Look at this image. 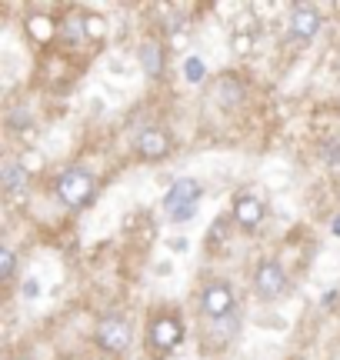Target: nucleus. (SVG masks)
<instances>
[{
	"mask_svg": "<svg viewBox=\"0 0 340 360\" xmlns=\"http://www.w3.org/2000/svg\"><path fill=\"white\" fill-rule=\"evenodd\" d=\"M183 344V323L174 314H157L154 321L147 323V347L154 350L157 357H167Z\"/></svg>",
	"mask_w": 340,
	"mask_h": 360,
	"instance_id": "1",
	"label": "nucleus"
},
{
	"mask_svg": "<svg viewBox=\"0 0 340 360\" xmlns=\"http://www.w3.org/2000/svg\"><path fill=\"white\" fill-rule=\"evenodd\" d=\"M57 197L67 207H87L97 197V180L80 167H70L57 177Z\"/></svg>",
	"mask_w": 340,
	"mask_h": 360,
	"instance_id": "2",
	"label": "nucleus"
},
{
	"mask_svg": "<svg viewBox=\"0 0 340 360\" xmlns=\"http://www.w3.org/2000/svg\"><path fill=\"white\" fill-rule=\"evenodd\" d=\"M237 307V297H234V287L227 281H210L204 290H200V310H204V317L214 323L227 321Z\"/></svg>",
	"mask_w": 340,
	"mask_h": 360,
	"instance_id": "3",
	"label": "nucleus"
},
{
	"mask_svg": "<svg viewBox=\"0 0 340 360\" xmlns=\"http://www.w3.org/2000/svg\"><path fill=\"white\" fill-rule=\"evenodd\" d=\"M197 200H200V184L190 180V177H183L167 191L164 207L170 210V220H174V224H181V220H190L197 214Z\"/></svg>",
	"mask_w": 340,
	"mask_h": 360,
	"instance_id": "4",
	"label": "nucleus"
},
{
	"mask_svg": "<svg viewBox=\"0 0 340 360\" xmlns=\"http://www.w3.org/2000/svg\"><path fill=\"white\" fill-rule=\"evenodd\" d=\"M131 340H133V330H131V323H127V317L107 314L104 321L97 323V344L107 354H124V350L131 347Z\"/></svg>",
	"mask_w": 340,
	"mask_h": 360,
	"instance_id": "5",
	"label": "nucleus"
},
{
	"mask_svg": "<svg viewBox=\"0 0 340 360\" xmlns=\"http://www.w3.org/2000/svg\"><path fill=\"white\" fill-rule=\"evenodd\" d=\"M254 290L263 300H280L287 294V274L277 260H263L261 267L254 270Z\"/></svg>",
	"mask_w": 340,
	"mask_h": 360,
	"instance_id": "6",
	"label": "nucleus"
},
{
	"mask_svg": "<svg viewBox=\"0 0 340 360\" xmlns=\"http://www.w3.org/2000/svg\"><path fill=\"white\" fill-rule=\"evenodd\" d=\"M137 154L140 160H164L170 154V134L164 127H144L137 134Z\"/></svg>",
	"mask_w": 340,
	"mask_h": 360,
	"instance_id": "7",
	"label": "nucleus"
},
{
	"mask_svg": "<svg viewBox=\"0 0 340 360\" xmlns=\"http://www.w3.org/2000/svg\"><path fill=\"white\" fill-rule=\"evenodd\" d=\"M317 30H320V13L314 7H294L287 20V34L294 40H314Z\"/></svg>",
	"mask_w": 340,
	"mask_h": 360,
	"instance_id": "8",
	"label": "nucleus"
},
{
	"mask_svg": "<svg viewBox=\"0 0 340 360\" xmlns=\"http://www.w3.org/2000/svg\"><path fill=\"white\" fill-rule=\"evenodd\" d=\"M263 214H267V207H263L257 197H250V193H240L234 200V220L244 227V231H254V227L263 220Z\"/></svg>",
	"mask_w": 340,
	"mask_h": 360,
	"instance_id": "9",
	"label": "nucleus"
},
{
	"mask_svg": "<svg viewBox=\"0 0 340 360\" xmlns=\"http://www.w3.org/2000/svg\"><path fill=\"white\" fill-rule=\"evenodd\" d=\"M137 57H140V67L147 70V77H160L164 74V47L157 40H144Z\"/></svg>",
	"mask_w": 340,
	"mask_h": 360,
	"instance_id": "10",
	"label": "nucleus"
},
{
	"mask_svg": "<svg viewBox=\"0 0 340 360\" xmlns=\"http://www.w3.org/2000/svg\"><path fill=\"white\" fill-rule=\"evenodd\" d=\"M57 34H60V40H64L67 47H77L80 40L87 37V20H84V17H67Z\"/></svg>",
	"mask_w": 340,
	"mask_h": 360,
	"instance_id": "11",
	"label": "nucleus"
},
{
	"mask_svg": "<svg viewBox=\"0 0 340 360\" xmlns=\"http://www.w3.org/2000/svg\"><path fill=\"white\" fill-rule=\"evenodd\" d=\"M24 184H27V170L20 164H7L4 167V191L7 193H17Z\"/></svg>",
	"mask_w": 340,
	"mask_h": 360,
	"instance_id": "12",
	"label": "nucleus"
},
{
	"mask_svg": "<svg viewBox=\"0 0 340 360\" xmlns=\"http://www.w3.org/2000/svg\"><path fill=\"white\" fill-rule=\"evenodd\" d=\"M13 270H17V257H13L11 247H0V281L7 283L13 277Z\"/></svg>",
	"mask_w": 340,
	"mask_h": 360,
	"instance_id": "13",
	"label": "nucleus"
},
{
	"mask_svg": "<svg viewBox=\"0 0 340 360\" xmlns=\"http://www.w3.org/2000/svg\"><path fill=\"white\" fill-rule=\"evenodd\" d=\"M240 97H244V87H237V80H223V103L227 107H234V103H240Z\"/></svg>",
	"mask_w": 340,
	"mask_h": 360,
	"instance_id": "14",
	"label": "nucleus"
},
{
	"mask_svg": "<svg viewBox=\"0 0 340 360\" xmlns=\"http://www.w3.org/2000/svg\"><path fill=\"white\" fill-rule=\"evenodd\" d=\"M183 74H187V80H190V84H200V80H204V64H200L197 57H190V60L183 64Z\"/></svg>",
	"mask_w": 340,
	"mask_h": 360,
	"instance_id": "15",
	"label": "nucleus"
},
{
	"mask_svg": "<svg viewBox=\"0 0 340 360\" xmlns=\"http://www.w3.org/2000/svg\"><path fill=\"white\" fill-rule=\"evenodd\" d=\"M230 47H234L237 53H247V51H250V37H247V34H234Z\"/></svg>",
	"mask_w": 340,
	"mask_h": 360,
	"instance_id": "16",
	"label": "nucleus"
},
{
	"mask_svg": "<svg viewBox=\"0 0 340 360\" xmlns=\"http://www.w3.org/2000/svg\"><path fill=\"white\" fill-rule=\"evenodd\" d=\"M100 30H104V27H100V20H97V17H87V34L100 37Z\"/></svg>",
	"mask_w": 340,
	"mask_h": 360,
	"instance_id": "17",
	"label": "nucleus"
},
{
	"mask_svg": "<svg viewBox=\"0 0 340 360\" xmlns=\"http://www.w3.org/2000/svg\"><path fill=\"white\" fill-rule=\"evenodd\" d=\"M24 297H37V281H27V287H24Z\"/></svg>",
	"mask_w": 340,
	"mask_h": 360,
	"instance_id": "18",
	"label": "nucleus"
},
{
	"mask_svg": "<svg viewBox=\"0 0 340 360\" xmlns=\"http://www.w3.org/2000/svg\"><path fill=\"white\" fill-rule=\"evenodd\" d=\"M334 233H337V237H340V217L334 220Z\"/></svg>",
	"mask_w": 340,
	"mask_h": 360,
	"instance_id": "19",
	"label": "nucleus"
},
{
	"mask_svg": "<svg viewBox=\"0 0 340 360\" xmlns=\"http://www.w3.org/2000/svg\"><path fill=\"white\" fill-rule=\"evenodd\" d=\"M17 360H24V357H17Z\"/></svg>",
	"mask_w": 340,
	"mask_h": 360,
	"instance_id": "20",
	"label": "nucleus"
}]
</instances>
